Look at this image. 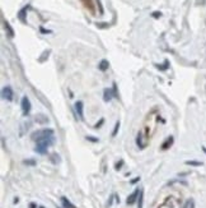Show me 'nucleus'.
<instances>
[{
    "label": "nucleus",
    "instance_id": "f257e3e1",
    "mask_svg": "<svg viewBox=\"0 0 206 208\" xmlns=\"http://www.w3.org/2000/svg\"><path fill=\"white\" fill-rule=\"evenodd\" d=\"M54 143H55V137H54V135H51V137H49V138H45V139H41V141L36 142V148H34V151H36L37 153H40V155H46L47 153V148L51 147Z\"/></svg>",
    "mask_w": 206,
    "mask_h": 208
},
{
    "label": "nucleus",
    "instance_id": "f03ea898",
    "mask_svg": "<svg viewBox=\"0 0 206 208\" xmlns=\"http://www.w3.org/2000/svg\"><path fill=\"white\" fill-rule=\"evenodd\" d=\"M51 135H54V130L51 128H46V129H40V130H36L33 131L31 134V139L34 142H38L41 139H45V138H49Z\"/></svg>",
    "mask_w": 206,
    "mask_h": 208
},
{
    "label": "nucleus",
    "instance_id": "7ed1b4c3",
    "mask_svg": "<svg viewBox=\"0 0 206 208\" xmlns=\"http://www.w3.org/2000/svg\"><path fill=\"white\" fill-rule=\"evenodd\" d=\"M20 107H22V114L23 116H28L29 112H31V101L27 96H23L22 97V101H20Z\"/></svg>",
    "mask_w": 206,
    "mask_h": 208
},
{
    "label": "nucleus",
    "instance_id": "20e7f679",
    "mask_svg": "<svg viewBox=\"0 0 206 208\" xmlns=\"http://www.w3.org/2000/svg\"><path fill=\"white\" fill-rule=\"evenodd\" d=\"M1 97L7 101H13L14 99V92H13V88L10 86H5L1 91Z\"/></svg>",
    "mask_w": 206,
    "mask_h": 208
},
{
    "label": "nucleus",
    "instance_id": "39448f33",
    "mask_svg": "<svg viewBox=\"0 0 206 208\" xmlns=\"http://www.w3.org/2000/svg\"><path fill=\"white\" fill-rule=\"evenodd\" d=\"M74 109H75V112H76V115H78L79 120L83 121L84 120V104H83V101H76L74 105Z\"/></svg>",
    "mask_w": 206,
    "mask_h": 208
},
{
    "label": "nucleus",
    "instance_id": "423d86ee",
    "mask_svg": "<svg viewBox=\"0 0 206 208\" xmlns=\"http://www.w3.org/2000/svg\"><path fill=\"white\" fill-rule=\"evenodd\" d=\"M140 190H141V189H135L134 192H132L130 195H128L127 199H126L127 206H132V204H134V203L137 201V198H139V194H140Z\"/></svg>",
    "mask_w": 206,
    "mask_h": 208
},
{
    "label": "nucleus",
    "instance_id": "0eeeda50",
    "mask_svg": "<svg viewBox=\"0 0 206 208\" xmlns=\"http://www.w3.org/2000/svg\"><path fill=\"white\" fill-rule=\"evenodd\" d=\"M29 8H31V5H29V4H27V5L25 7H23L22 9H20L19 12H18V18H19V20L22 23H27V19H25V15H27V10L29 9Z\"/></svg>",
    "mask_w": 206,
    "mask_h": 208
},
{
    "label": "nucleus",
    "instance_id": "6e6552de",
    "mask_svg": "<svg viewBox=\"0 0 206 208\" xmlns=\"http://www.w3.org/2000/svg\"><path fill=\"white\" fill-rule=\"evenodd\" d=\"M113 97L115 96H113L112 88H104V90H103V101H104V102H110Z\"/></svg>",
    "mask_w": 206,
    "mask_h": 208
},
{
    "label": "nucleus",
    "instance_id": "1a4fd4ad",
    "mask_svg": "<svg viewBox=\"0 0 206 208\" xmlns=\"http://www.w3.org/2000/svg\"><path fill=\"white\" fill-rule=\"evenodd\" d=\"M173 142H174V138H173V135H170V137H168L164 142H163V144L160 146V150H162V151L169 150V148L172 147V144H173Z\"/></svg>",
    "mask_w": 206,
    "mask_h": 208
},
{
    "label": "nucleus",
    "instance_id": "9d476101",
    "mask_svg": "<svg viewBox=\"0 0 206 208\" xmlns=\"http://www.w3.org/2000/svg\"><path fill=\"white\" fill-rule=\"evenodd\" d=\"M81 3L84 4V7L91 12L92 14H96V8H94V4H93V0H80Z\"/></svg>",
    "mask_w": 206,
    "mask_h": 208
},
{
    "label": "nucleus",
    "instance_id": "9b49d317",
    "mask_svg": "<svg viewBox=\"0 0 206 208\" xmlns=\"http://www.w3.org/2000/svg\"><path fill=\"white\" fill-rule=\"evenodd\" d=\"M136 146L139 147V150H144L147 147V143H143V131H139L136 135Z\"/></svg>",
    "mask_w": 206,
    "mask_h": 208
},
{
    "label": "nucleus",
    "instance_id": "f8f14e48",
    "mask_svg": "<svg viewBox=\"0 0 206 208\" xmlns=\"http://www.w3.org/2000/svg\"><path fill=\"white\" fill-rule=\"evenodd\" d=\"M108 68H110V61L106 60V59H102V60L99 61V64H98V69H99L101 72H106Z\"/></svg>",
    "mask_w": 206,
    "mask_h": 208
},
{
    "label": "nucleus",
    "instance_id": "ddd939ff",
    "mask_svg": "<svg viewBox=\"0 0 206 208\" xmlns=\"http://www.w3.org/2000/svg\"><path fill=\"white\" fill-rule=\"evenodd\" d=\"M3 23H4V27H5V31L8 33V36H9L10 39H13V37H14V29L12 28V26L7 22V20H3Z\"/></svg>",
    "mask_w": 206,
    "mask_h": 208
},
{
    "label": "nucleus",
    "instance_id": "4468645a",
    "mask_svg": "<svg viewBox=\"0 0 206 208\" xmlns=\"http://www.w3.org/2000/svg\"><path fill=\"white\" fill-rule=\"evenodd\" d=\"M61 202H62V206H64V208H76L73 203L69 201L67 198H65V197H62L61 198Z\"/></svg>",
    "mask_w": 206,
    "mask_h": 208
},
{
    "label": "nucleus",
    "instance_id": "2eb2a0df",
    "mask_svg": "<svg viewBox=\"0 0 206 208\" xmlns=\"http://www.w3.org/2000/svg\"><path fill=\"white\" fill-rule=\"evenodd\" d=\"M143 204H144V190L141 189L139 198H137V208H143Z\"/></svg>",
    "mask_w": 206,
    "mask_h": 208
},
{
    "label": "nucleus",
    "instance_id": "dca6fc26",
    "mask_svg": "<svg viewBox=\"0 0 206 208\" xmlns=\"http://www.w3.org/2000/svg\"><path fill=\"white\" fill-rule=\"evenodd\" d=\"M155 66H157L159 70L164 72V70H167V69H168V68H169V61H168V60H165L164 63H163V64H157Z\"/></svg>",
    "mask_w": 206,
    "mask_h": 208
},
{
    "label": "nucleus",
    "instance_id": "f3484780",
    "mask_svg": "<svg viewBox=\"0 0 206 208\" xmlns=\"http://www.w3.org/2000/svg\"><path fill=\"white\" fill-rule=\"evenodd\" d=\"M182 208H195V201L194 199H187Z\"/></svg>",
    "mask_w": 206,
    "mask_h": 208
},
{
    "label": "nucleus",
    "instance_id": "a211bd4d",
    "mask_svg": "<svg viewBox=\"0 0 206 208\" xmlns=\"http://www.w3.org/2000/svg\"><path fill=\"white\" fill-rule=\"evenodd\" d=\"M120 126H121V121L117 120L116 121V124H115V128H113V131H112V138H115L116 135H117L118 133V130H120Z\"/></svg>",
    "mask_w": 206,
    "mask_h": 208
},
{
    "label": "nucleus",
    "instance_id": "6ab92c4d",
    "mask_svg": "<svg viewBox=\"0 0 206 208\" xmlns=\"http://www.w3.org/2000/svg\"><path fill=\"white\" fill-rule=\"evenodd\" d=\"M184 163L188 166H202V162H200V161H186Z\"/></svg>",
    "mask_w": 206,
    "mask_h": 208
},
{
    "label": "nucleus",
    "instance_id": "aec40b11",
    "mask_svg": "<svg viewBox=\"0 0 206 208\" xmlns=\"http://www.w3.org/2000/svg\"><path fill=\"white\" fill-rule=\"evenodd\" d=\"M96 3H97V5H98V9H99V14L103 15V14H104V9H103V5H102L101 0H96Z\"/></svg>",
    "mask_w": 206,
    "mask_h": 208
},
{
    "label": "nucleus",
    "instance_id": "412c9836",
    "mask_svg": "<svg viewBox=\"0 0 206 208\" xmlns=\"http://www.w3.org/2000/svg\"><path fill=\"white\" fill-rule=\"evenodd\" d=\"M112 91H113V96H115V99H118V92H117V86H116V83L112 84Z\"/></svg>",
    "mask_w": 206,
    "mask_h": 208
},
{
    "label": "nucleus",
    "instance_id": "4be33fe9",
    "mask_svg": "<svg viewBox=\"0 0 206 208\" xmlns=\"http://www.w3.org/2000/svg\"><path fill=\"white\" fill-rule=\"evenodd\" d=\"M87 141L92 142V143H98V141H99V139L96 138V137H91V135H88V137H87Z\"/></svg>",
    "mask_w": 206,
    "mask_h": 208
},
{
    "label": "nucleus",
    "instance_id": "5701e85b",
    "mask_svg": "<svg viewBox=\"0 0 206 208\" xmlns=\"http://www.w3.org/2000/svg\"><path fill=\"white\" fill-rule=\"evenodd\" d=\"M103 124H104V118H102L101 120H99V123H97V124L94 125V128H96V129H99V128H101V126H102Z\"/></svg>",
    "mask_w": 206,
    "mask_h": 208
},
{
    "label": "nucleus",
    "instance_id": "b1692460",
    "mask_svg": "<svg viewBox=\"0 0 206 208\" xmlns=\"http://www.w3.org/2000/svg\"><path fill=\"white\" fill-rule=\"evenodd\" d=\"M152 17H153V18H155V19H158V18H160V17H162V13H160V12H153Z\"/></svg>",
    "mask_w": 206,
    "mask_h": 208
},
{
    "label": "nucleus",
    "instance_id": "393cba45",
    "mask_svg": "<svg viewBox=\"0 0 206 208\" xmlns=\"http://www.w3.org/2000/svg\"><path fill=\"white\" fill-rule=\"evenodd\" d=\"M122 165H123V160H120V162H117V163L115 165V169L116 170H120V169L122 167Z\"/></svg>",
    "mask_w": 206,
    "mask_h": 208
},
{
    "label": "nucleus",
    "instance_id": "a878e982",
    "mask_svg": "<svg viewBox=\"0 0 206 208\" xmlns=\"http://www.w3.org/2000/svg\"><path fill=\"white\" fill-rule=\"evenodd\" d=\"M24 163H25V165H31V166H33V165H36V161H34V160H25V161H24Z\"/></svg>",
    "mask_w": 206,
    "mask_h": 208
},
{
    "label": "nucleus",
    "instance_id": "bb28decb",
    "mask_svg": "<svg viewBox=\"0 0 206 208\" xmlns=\"http://www.w3.org/2000/svg\"><path fill=\"white\" fill-rule=\"evenodd\" d=\"M97 24V27H99V28H106V27H108V23H96Z\"/></svg>",
    "mask_w": 206,
    "mask_h": 208
},
{
    "label": "nucleus",
    "instance_id": "cd10ccee",
    "mask_svg": "<svg viewBox=\"0 0 206 208\" xmlns=\"http://www.w3.org/2000/svg\"><path fill=\"white\" fill-rule=\"evenodd\" d=\"M40 31H41L42 33H52V31H51V29H45L44 27H40Z\"/></svg>",
    "mask_w": 206,
    "mask_h": 208
},
{
    "label": "nucleus",
    "instance_id": "c85d7f7f",
    "mask_svg": "<svg viewBox=\"0 0 206 208\" xmlns=\"http://www.w3.org/2000/svg\"><path fill=\"white\" fill-rule=\"evenodd\" d=\"M139 180H140V177H135V179H132V180H131V184H135V182H137Z\"/></svg>",
    "mask_w": 206,
    "mask_h": 208
},
{
    "label": "nucleus",
    "instance_id": "c756f323",
    "mask_svg": "<svg viewBox=\"0 0 206 208\" xmlns=\"http://www.w3.org/2000/svg\"><path fill=\"white\" fill-rule=\"evenodd\" d=\"M29 208H37V204L36 203H31V204H29Z\"/></svg>",
    "mask_w": 206,
    "mask_h": 208
},
{
    "label": "nucleus",
    "instance_id": "7c9ffc66",
    "mask_svg": "<svg viewBox=\"0 0 206 208\" xmlns=\"http://www.w3.org/2000/svg\"><path fill=\"white\" fill-rule=\"evenodd\" d=\"M202 151H204L205 153H206V147H202Z\"/></svg>",
    "mask_w": 206,
    "mask_h": 208
}]
</instances>
